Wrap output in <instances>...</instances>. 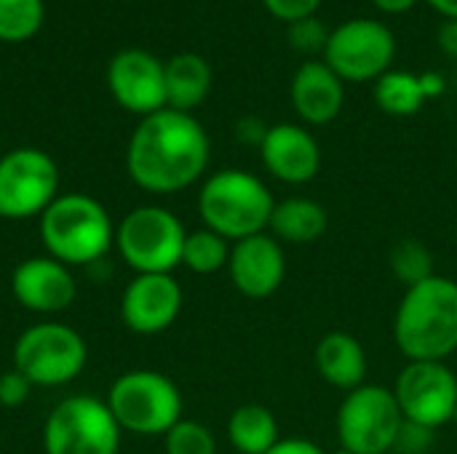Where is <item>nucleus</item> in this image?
Here are the masks:
<instances>
[{
	"mask_svg": "<svg viewBox=\"0 0 457 454\" xmlns=\"http://www.w3.org/2000/svg\"><path fill=\"white\" fill-rule=\"evenodd\" d=\"M209 155V134L193 112L163 107L137 123L126 147V169L137 187L169 195L195 185Z\"/></svg>",
	"mask_w": 457,
	"mask_h": 454,
	"instance_id": "1",
	"label": "nucleus"
},
{
	"mask_svg": "<svg viewBox=\"0 0 457 454\" xmlns=\"http://www.w3.org/2000/svg\"><path fill=\"white\" fill-rule=\"evenodd\" d=\"M394 340L410 361H445L457 351V281L434 276L410 286L394 316Z\"/></svg>",
	"mask_w": 457,
	"mask_h": 454,
	"instance_id": "2",
	"label": "nucleus"
},
{
	"mask_svg": "<svg viewBox=\"0 0 457 454\" xmlns=\"http://www.w3.org/2000/svg\"><path fill=\"white\" fill-rule=\"evenodd\" d=\"M40 238L46 254L67 268L91 265L115 246V225L94 195L59 193L40 214Z\"/></svg>",
	"mask_w": 457,
	"mask_h": 454,
	"instance_id": "3",
	"label": "nucleus"
},
{
	"mask_svg": "<svg viewBox=\"0 0 457 454\" xmlns=\"http://www.w3.org/2000/svg\"><path fill=\"white\" fill-rule=\"evenodd\" d=\"M276 198L270 187L252 171L222 169L212 174L198 193V214L204 227L220 233L230 244L268 233Z\"/></svg>",
	"mask_w": 457,
	"mask_h": 454,
	"instance_id": "4",
	"label": "nucleus"
},
{
	"mask_svg": "<svg viewBox=\"0 0 457 454\" xmlns=\"http://www.w3.org/2000/svg\"><path fill=\"white\" fill-rule=\"evenodd\" d=\"M107 407L123 433L166 436L182 420V393L177 383L153 369L120 375L107 393Z\"/></svg>",
	"mask_w": 457,
	"mask_h": 454,
	"instance_id": "5",
	"label": "nucleus"
},
{
	"mask_svg": "<svg viewBox=\"0 0 457 454\" xmlns=\"http://www.w3.org/2000/svg\"><path fill=\"white\" fill-rule=\"evenodd\" d=\"M185 238V225L163 206H137L115 225V249L137 276L179 268Z\"/></svg>",
	"mask_w": 457,
	"mask_h": 454,
	"instance_id": "6",
	"label": "nucleus"
},
{
	"mask_svg": "<svg viewBox=\"0 0 457 454\" xmlns=\"http://www.w3.org/2000/svg\"><path fill=\"white\" fill-rule=\"evenodd\" d=\"M88 361L83 334L67 324L46 321L24 329L11 353V367L21 372L35 388H56L72 383Z\"/></svg>",
	"mask_w": 457,
	"mask_h": 454,
	"instance_id": "7",
	"label": "nucleus"
},
{
	"mask_svg": "<svg viewBox=\"0 0 457 454\" xmlns=\"http://www.w3.org/2000/svg\"><path fill=\"white\" fill-rule=\"evenodd\" d=\"M404 428V415L386 385H359L348 391L337 409L340 450L351 454H388Z\"/></svg>",
	"mask_w": 457,
	"mask_h": 454,
	"instance_id": "8",
	"label": "nucleus"
},
{
	"mask_svg": "<svg viewBox=\"0 0 457 454\" xmlns=\"http://www.w3.org/2000/svg\"><path fill=\"white\" fill-rule=\"evenodd\" d=\"M120 425L107 401L96 396H67L46 417V454H118Z\"/></svg>",
	"mask_w": 457,
	"mask_h": 454,
	"instance_id": "9",
	"label": "nucleus"
},
{
	"mask_svg": "<svg viewBox=\"0 0 457 454\" xmlns=\"http://www.w3.org/2000/svg\"><path fill=\"white\" fill-rule=\"evenodd\" d=\"M59 166L40 147H16L0 158V217L32 219L59 198Z\"/></svg>",
	"mask_w": 457,
	"mask_h": 454,
	"instance_id": "10",
	"label": "nucleus"
},
{
	"mask_svg": "<svg viewBox=\"0 0 457 454\" xmlns=\"http://www.w3.org/2000/svg\"><path fill=\"white\" fill-rule=\"evenodd\" d=\"M396 56L394 32L378 19H351L329 32L324 62L343 83L383 78Z\"/></svg>",
	"mask_w": 457,
	"mask_h": 454,
	"instance_id": "11",
	"label": "nucleus"
},
{
	"mask_svg": "<svg viewBox=\"0 0 457 454\" xmlns=\"http://www.w3.org/2000/svg\"><path fill=\"white\" fill-rule=\"evenodd\" d=\"M407 423L436 431L455 417L457 377L445 361H410L394 385Z\"/></svg>",
	"mask_w": 457,
	"mask_h": 454,
	"instance_id": "12",
	"label": "nucleus"
},
{
	"mask_svg": "<svg viewBox=\"0 0 457 454\" xmlns=\"http://www.w3.org/2000/svg\"><path fill=\"white\" fill-rule=\"evenodd\" d=\"M107 88L118 107L147 118L166 107V62L145 48H123L107 64Z\"/></svg>",
	"mask_w": 457,
	"mask_h": 454,
	"instance_id": "13",
	"label": "nucleus"
},
{
	"mask_svg": "<svg viewBox=\"0 0 457 454\" xmlns=\"http://www.w3.org/2000/svg\"><path fill=\"white\" fill-rule=\"evenodd\" d=\"M182 310V286L171 273H139L120 297V321L134 334L166 332Z\"/></svg>",
	"mask_w": 457,
	"mask_h": 454,
	"instance_id": "14",
	"label": "nucleus"
},
{
	"mask_svg": "<svg viewBox=\"0 0 457 454\" xmlns=\"http://www.w3.org/2000/svg\"><path fill=\"white\" fill-rule=\"evenodd\" d=\"M11 294L21 308L32 313L54 316L75 302L78 284L64 262L43 254V257H27L13 268Z\"/></svg>",
	"mask_w": 457,
	"mask_h": 454,
	"instance_id": "15",
	"label": "nucleus"
},
{
	"mask_svg": "<svg viewBox=\"0 0 457 454\" xmlns=\"http://www.w3.org/2000/svg\"><path fill=\"white\" fill-rule=\"evenodd\" d=\"M228 273L233 286L249 300H265L276 294L287 278L284 246L270 235H249L233 244Z\"/></svg>",
	"mask_w": 457,
	"mask_h": 454,
	"instance_id": "16",
	"label": "nucleus"
},
{
	"mask_svg": "<svg viewBox=\"0 0 457 454\" xmlns=\"http://www.w3.org/2000/svg\"><path fill=\"white\" fill-rule=\"evenodd\" d=\"M260 158L265 169L287 185H305L321 169V147L316 136L297 123H276L268 128Z\"/></svg>",
	"mask_w": 457,
	"mask_h": 454,
	"instance_id": "17",
	"label": "nucleus"
},
{
	"mask_svg": "<svg viewBox=\"0 0 457 454\" xmlns=\"http://www.w3.org/2000/svg\"><path fill=\"white\" fill-rule=\"evenodd\" d=\"M292 104L308 126H327L345 104V83L324 59H308L292 78Z\"/></svg>",
	"mask_w": 457,
	"mask_h": 454,
	"instance_id": "18",
	"label": "nucleus"
},
{
	"mask_svg": "<svg viewBox=\"0 0 457 454\" xmlns=\"http://www.w3.org/2000/svg\"><path fill=\"white\" fill-rule=\"evenodd\" d=\"M445 94V78L436 72H407L388 70L375 80V102L386 115L410 118L423 110V104L434 96Z\"/></svg>",
	"mask_w": 457,
	"mask_h": 454,
	"instance_id": "19",
	"label": "nucleus"
},
{
	"mask_svg": "<svg viewBox=\"0 0 457 454\" xmlns=\"http://www.w3.org/2000/svg\"><path fill=\"white\" fill-rule=\"evenodd\" d=\"M316 369L329 385L348 393L364 385L367 377L364 345L348 332H329L316 345Z\"/></svg>",
	"mask_w": 457,
	"mask_h": 454,
	"instance_id": "20",
	"label": "nucleus"
},
{
	"mask_svg": "<svg viewBox=\"0 0 457 454\" xmlns=\"http://www.w3.org/2000/svg\"><path fill=\"white\" fill-rule=\"evenodd\" d=\"M212 67L201 54L182 51L166 62V107L193 112L212 91Z\"/></svg>",
	"mask_w": 457,
	"mask_h": 454,
	"instance_id": "21",
	"label": "nucleus"
},
{
	"mask_svg": "<svg viewBox=\"0 0 457 454\" xmlns=\"http://www.w3.org/2000/svg\"><path fill=\"white\" fill-rule=\"evenodd\" d=\"M329 227V214L321 203L311 198H287L276 201L273 214H270V235L278 244H295L305 246L319 241Z\"/></svg>",
	"mask_w": 457,
	"mask_h": 454,
	"instance_id": "22",
	"label": "nucleus"
},
{
	"mask_svg": "<svg viewBox=\"0 0 457 454\" xmlns=\"http://www.w3.org/2000/svg\"><path fill=\"white\" fill-rule=\"evenodd\" d=\"M228 439L238 454H268L278 439V423L262 404H241L228 420Z\"/></svg>",
	"mask_w": 457,
	"mask_h": 454,
	"instance_id": "23",
	"label": "nucleus"
},
{
	"mask_svg": "<svg viewBox=\"0 0 457 454\" xmlns=\"http://www.w3.org/2000/svg\"><path fill=\"white\" fill-rule=\"evenodd\" d=\"M230 249H233V244L228 238H222L220 233L209 230V227H201V230L187 233L185 249H182V265L198 276H212V273H220L222 268H228Z\"/></svg>",
	"mask_w": 457,
	"mask_h": 454,
	"instance_id": "24",
	"label": "nucleus"
},
{
	"mask_svg": "<svg viewBox=\"0 0 457 454\" xmlns=\"http://www.w3.org/2000/svg\"><path fill=\"white\" fill-rule=\"evenodd\" d=\"M46 19L43 0H0V40L24 43L32 40Z\"/></svg>",
	"mask_w": 457,
	"mask_h": 454,
	"instance_id": "25",
	"label": "nucleus"
},
{
	"mask_svg": "<svg viewBox=\"0 0 457 454\" xmlns=\"http://www.w3.org/2000/svg\"><path fill=\"white\" fill-rule=\"evenodd\" d=\"M388 265H391V273L410 289V286H418L428 278L436 276L434 270V254L428 252V246L418 238H402L394 249H391V257H388Z\"/></svg>",
	"mask_w": 457,
	"mask_h": 454,
	"instance_id": "26",
	"label": "nucleus"
},
{
	"mask_svg": "<svg viewBox=\"0 0 457 454\" xmlns=\"http://www.w3.org/2000/svg\"><path fill=\"white\" fill-rule=\"evenodd\" d=\"M166 454H217L214 433L198 420H179L163 436Z\"/></svg>",
	"mask_w": 457,
	"mask_h": 454,
	"instance_id": "27",
	"label": "nucleus"
},
{
	"mask_svg": "<svg viewBox=\"0 0 457 454\" xmlns=\"http://www.w3.org/2000/svg\"><path fill=\"white\" fill-rule=\"evenodd\" d=\"M329 32L324 27V21L313 13V16H305V19H297V21H289V32H287V40L295 51L300 54H308V56H316L321 54L324 56V48H327V40H329Z\"/></svg>",
	"mask_w": 457,
	"mask_h": 454,
	"instance_id": "28",
	"label": "nucleus"
},
{
	"mask_svg": "<svg viewBox=\"0 0 457 454\" xmlns=\"http://www.w3.org/2000/svg\"><path fill=\"white\" fill-rule=\"evenodd\" d=\"M32 388H35V385H32L21 372H16V369L11 367L8 372L0 375V404L8 407V409L21 407V404L29 399Z\"/></svg>",
	"mask_w": 457,
	"mask_h": 454,
	"instance_id": "29",
	"label": "nucleus"
},
{
	"mask_svg": "<svg viewBox=\"0 0 457 454\" xmlns=\"http://www.w3.org/2000/svg\"><path fill=\"white\" fill-rule=\"evenodd\" d=\"M262 5L281 21H297L305 16H313L321 5V0H262Z\"/></svg>",
	"mask_w": 457,
	"mask_h": 454,
	"instance_id": "30",
	"label": "nucleus"
},
{
	"mask_svg": "<svg viewBox=\"0 0 457 454\" xmlns=\"http://www.w3.org/2000/svg\"><path fill=\"white\" fill-rule=\"evenodd\" d=\"M268 128L270 126H265L260 118H241L238 120V126H236V134H238V139H244L246 144H262V139H265V134H268Z\"/></svg>",
	"mask_w": 457,
	"mask_h": 454,
	"instance_id": "31",
	"label": "nucleus"
},
{
	"mask_svg": "<svg viewBox=\"0 0 457 454\" xmlns=\"http://www.w3.org/2000/svg\"><path fill=\"white\" fill-rule=\"evenodd\" d=\"M268 454H327L319 444L308 442V439H284L278 442Z\"/></svg>",
	"mask_w": 457,
	"mask_h": 454,
	"instance_id": "32",
	"label": "nucleus"
},
{
	"mask_svg": "<svg viewBox=\"0 0 457 454\" xmlns=\"http://www.w3.org/2000/svg\"><path fill=\"white\" fill-rule=\"evenodd\" d=\"M436 43L447 56L457 59V19H445L442 21L439 32H436Z\"/></svg>",
	"mask_w": 457,
	"mask_h": 454,
	"instance_id": "33",
	"label": "nucleus"
},
{
	"mask_svg": "<svg viewBox=\"0 0 457 454\" xmlns=\"http://www.w3.org/2000/svg\"><path fill=\"white\" fill-rule=\"evenodd\" d=\"M372 3L386 13H407L418 0H372Z\"/></svg>",
	"mask_w": 457,
	"mask_h": 454,
	"instance_id": "34",
	"label": "nucleus"
},
{
	"mask_svg": "<svg viewBox=\"0 0 457 454\" xmlns=\"http://www.w3.org/2000/svg\"><path fill=\"white\" fill-rule=\"evenodd\" d=\"M431 8H436V13H442L445 19H457V0H426Z\"/></svg>",
	"mask_w": 457,
	"mask_h": 454,
	"instance_id": "35",
	"label": "nucleus"
},
{
	"mask_svg": "<svg viewBox=\"0 0 457 454\" xmlns=\"http://www.w3.org/2000/svg\"><path fill=\"white\" fill-rule=\"evenodd\" d=\"M453 420H455V423H457V407H455V417H453Z\"/></svg>",
	"mask_w": 457,
	"mask_h": 454,
	"instance_id": "36",
	"label": "nucleus"
}]
</instances>
